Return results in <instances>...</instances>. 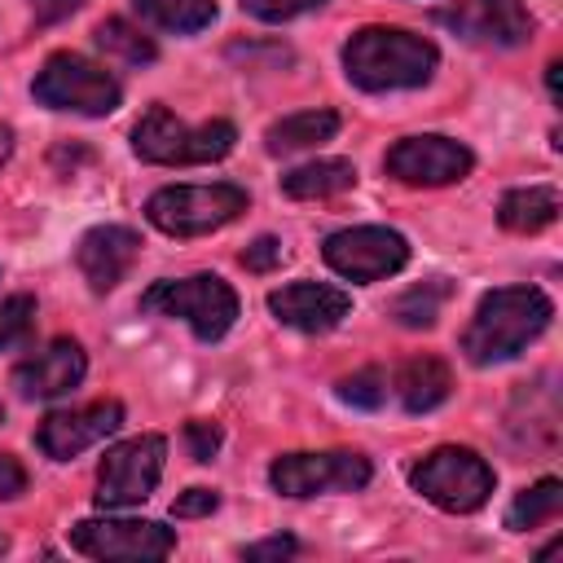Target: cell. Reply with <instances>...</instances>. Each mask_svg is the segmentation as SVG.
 Segmentation results:
<instances>
[{
	"label": "cell",
	"instance_id": "obj_1",
	"mask_svg": "<svg viewBox=\"0 0 563 563\" xmlns=\"http://www.w3.org/2000/svg\"><path fill=\"white\" fill-rule=\"evenodd\" d=\"M440 66L431 40L405 26H361L343 44V75L365 92L422 88Z\"/></svg>",
	"mask_w": 563,
	"mask_h": 563
},
{
	"label": "cell",
	"instance_id": "obj_2",
	"mask_svg": "<svg viewBox=\"0 0 563 563\" xmlns=\"http://www.w3.org/2000/svg\"><path fill=\"white\" fill-rule=\"evenodd\" d=\"M554 317V303L537 286H501L488 290L462 330V352L471 365H501L519 356Z\"/></svg>",
	"mask_w": 563,
	"mask_h": 563
},
{
	"label": "cell",
	"instance_id": "obj_3",
	"mask_svg": "<svg viewBox=\"0 0 563 563\" xmlns=\"http://www.w3.org/2000/svg\"><path fill=\"white\" fill-rule=\"evenodd\" d=\"M238 128L229 119H207V123H185L167 106H150L136 128H132V150L145 163L158 167H194V163H216L233 150Z\"/></svg>",
	"mask_w": 563,
	"mask_h": 563
},
{
	"label": "cell",
	"instance_id": "obj_4",
	"mask_svg": "<svg viewBox=\"0 0 563 563\" xmlns=\"http://www.w3.org/2000/svg\"><path fill=\"white\" fill-rule=\"evenodd\" d=\"M141 308L145 312H158V317H176L185 321L202 343H216L229 334V325L238 321V295L224 277L216 273H194V277H167V282H154L145 295H141Z\"/></svg>",
	"mask_w": 563,
	"mask_h": 563
},
{
	"label": "cell",
	"instance_id": "obj_5",
	"mask_svg": "<svg viewBox=\"0 0 563 563\" xmlns=\"http://www.w3.org/2000/svg\"><path fill=\"white\" fill-rule=\"evenodd\" d=\"M409 484L440 510L449 515H471L479 510L488 497H493V466L475 453V449H462V444H440L431 449L413 471H409Z\"/></svg>",
	"mask_w": 563,
	"mask_h": 563
},
{
	"label": "cell",
	"instance_id": "obj_6",
	"mask_svg": "<svg viewBox=\"0 0 563 563\" xmlns=\"http://www.w3.org/2000/svg\"><path fill=\"white\" fill-rule=\"evenodd\" d=\"M246 211V189L216 180V185H167L145 202V216L167 238H202L224 229Z\"/></svg>",
	"mask_w": 563,
	"mask_h": 563
},
{
	"label": "cell",
	"instance_id": "obj_7",
	"mask_svg": "<svg viewBox=\"0 0 563 563\" xmlns=\"http://www.w3.org/2000/svg\"><path fill=\"white\" fill-rule=\"evenodd\" d=\"M31 92L48 110H70V114H88V119H101V114L119 110V101H123L119 79L106 66L88 62L84 53H53L40 66Z\"/></svg>",
	"mask_w": 563,
	"mask_h": 563
},
{
	"label": "cell",
	"instance_id": "obj_8",
	"mask_svg": "<svg viewBox=\"0 0 563 563\" xmlns=\"http://www.w3.org/2000/svg\"><path fill=\"white\" fill-rule=\"evenodd\" d=\"M163 457H167V440L163 435H132L106 449L101 471H97V506L101 510H123V506H141L158 479H163Z\"/></svg>",
	"mask_w": 563,
	"mask_h": 563
},
{
	"label": "cell",
	"instance_id": "obj_9",
	"mask_svg": "<svg viewBox=\"0 0 563 563\" xmlns=\"http://www.w3.org/2000/svg\"><path fill=\"white\" fill-rule=\"evenodd\" d=\"M374 475L369 457L334 449V453H282L268 466V484L282 497H321V493H352L365 488Z\"/></svg>",
	"mask_w": 563,
	"mask_h": 563
},
{
	"label": "cell",
	"instance_id": "obj_10",
	"mask_svg": "<svg viewBox=\"0 0 563 563\" xmlns=\"http://www.w3.org/2000/svg\"><path fill=\"white\" fill-rule=\"evenodd\" d=\"M321 255L347 282H383V277H391V273H400L409 264V242L396 229L356 224V229L330 233L325 246H321Z\"/></svg>",
	"mask_w": 563,
	"mask_h": 563
},
{
	"label": "cell",
	"instance_id": "obj_11",
	"mask_svg": "<svg viewBox=\"0 0 563 563\" xmlns=\"http://www.w3.org/2000/svg\"><path fill=\"white\" fill-rule=\"evenodd\" d=\"M70 545L88 559H119V563H145L167 559L176 550V532L154 519H84L70 528Z\"/></svg>",
	"mask_w": 563,
	"mask_h": 563
},
{
	"label": "cell",
	"instance_id": "obj_12",
	"mask_svg": "<svg viewBox=\"0 0 563 563\" xmlns=\"http://www.w3.org/2000/svg\"><path fill=\"white\" fill-rule=\"evenodd\" d=\"M387 176H396L400 185H422V189H435V185H453L462 180L471 167H475V154L453 141V136H405L387 150L383 158Z\"/></svg>",
	"mask_w": 563,
	"mask_h": 563
},
{
	"label": "cell",
	"instance_id": "obj_13",
	"mask_svg": "<svg viewBox=\"0 0 563 563\" xmlns=\"http://www.w3.org/2000/svg\"><path fill=\"white\" fill-rule=\"evenodd\" d=\"M431 18L471 44L519 48L532 40V13L523 0H457L453 9H435Z\"/></svg>",
	"mask_w": 563,
	"mask_h": 563
},
{
	"label": "cell",
	"instance_id": "obj_14",
	"mask_svg": "<svg viewBox=\"0 0 563 563\" xmlns=\"http://www.w3.org/2000/svg\"><path fill=\"white\" fill-rule=\"evenodd\" d=\"M119 427H123V405L119 400H92V405H79V409H53L40 422L35 440L53 462H70L84 449H92L97 440L114 435Z\"/></svg>",
	"mask_w": 563,
	"mask_h": 563
},
{
	"label": "cell",
	"instance_id": "obj_15",
	"mask_svg": "<svg viewBox=\"0 0 563 563\" xmlns=\"http://www.w3.org/2000/svg\"><path fill=\"white\" fill-rule=\"evenodd\" d=\"M268 312L290 330L325 334L352 312V295L339 286H325V282H290L268 295Z\"/></svg>",
	"mask_w": 563,
	"mask_h": 563
},
{
	"label": "cell",
	"instance_id": "obj_16",
	"mask_svg": "<svg viewBox=\"0 0 563 563\" xmlns=\"http://www.w3.org/2000/svg\"><path fill=\"white\" fill-rule=\"evenodd\" d=\"M136 255H141V233L128 229V224H97V229H88V233L79 238V246H75V264H79L84 282H88L97 295L114 290V286L132 273Z\"/></svg>",
	"mask_w": 563,
	"mask_h": 563
},
{
	"label": "cell",
	"instance_id": "obj_17",
	"mask_svg": "<svg viewBox=\"0 0 563 563\" xmlns=\"http://www.w3.org/2000/svg\"><path fill=\"white\" fill-rule=\"evenodd\" d=\"M88 361H84V347L75 339H53L44 352L26 356L18 369H13V387L26 396V400H53V396H66L70 387H79Z\"/></svg>",
	"mask_w": 563,
	"mask_h": 563
},
{
	"label": "cell",
	"instance_id": "obj_18",
	"mask_svg": "<svg viewBox=\"0 0 563 563\" xmlns=\"http://www.w3.org/2000/svg\"><path fill=\"white\" fill-rule=\"evenodd\" d=\"M387 383H391L387 391H396L405 413H427V409L444 405L453 391V374L440 356H409Z\"/></svg>",
	"mask_w": 563,
	"mask_h": 563
},
{
	"label": "cell",
	"instance_id": "obj_19",
	"mask_svg": "<svg viewBox=\"0 0 563 563\" xmlns=\"http://www.w3.org/2000/svg\"><path fill=\"white\" fill-rule=\"evenodd\" d=\"M497 220L510 233H541L559 220V189L554 185H528V189H510L497 202Z\"/></svg>",
	"mask_w": 563,
	"mask_h": 563
},
{
	"label": "cell",
	"instance_id": "obj_20",
	"mask_svg": "<svg viewBox=\"0 0 563 563\" xmlns=\"http://www.w3.org/2000/svg\"><path fill=\"white\" fill-rule=\"evenodd\" d=\"M334 132H339L334 110H299V114L277 119L264 132V145H268V154H295V150H312V145L330 141Z\"/></svg>",
	"mask_w": 563,
	"mask_h": 563
},
{
	"label": "cell",
	"instance_id": "obj_21",
	"mask_svg": "<svg viewBox=\"0 0 563 563\" xmlns=\"http://www.w3.org/2000/svg\"><path fill=\"white\" fill-rule=\"evenodd\" d=\"M352 185H356V167L347 158H312L282 176V189L290 198H334Z\"/></svg>",
	"mask_w": 563,
	"mask_h": 563
},
{
	"label": "cell",
	"instance_id": "obj_22",
	"mask_svg": "<svg viewBox=\"0 0 563 563\" xmlns=\"http://www.w3.org/2000/svg\"><path fill=\"white\" fill-rule=\"evenodd\" d=\"M563 515V484L559 479H537L532 488H523L510 510H506V528L510 532H528V528H541L550 519Z\"/></svg>",
	"mask_w": 563,
	"mask_h": 563
},
{
	"label": "cell",
	"instance_id": "obj_23",
	"mask_svg": "<svg viewBox=\"0 0 563 563\" xmlns=\"http://www.w3.org/2000/svg\"><path fill=\"white\" fill-rule=\"evenodd\" d=\"M154 26L176 35H198L216 22V0H132Z\"/></svg>",
	"mask_w": 563,
	"mask_h": 563
},
{
	"label": "cell",
	"instance_id": "obj_24",
	"mask_svg": "<svg viewBox=\"0 0 563 563\" xmlns=\"http://www.w3.org/2000/svg\"><path fill=\"white\" fill-rule=\"evenodd\" d=\"M449 295H453V286H449L444 277H431V282H422V286H409V290L391 303V317H396V325H405V330H431V325L440 321V308L449 303Z\"/></svg>",
	"mask_w": 563,
	"mask_h": 563
},
{
	"label": "cell",
	"instance_id": "obj_25",
	"mask_svg": "<svg viewBox=\"0 0 563 563\" xmlns=\"http://www.w3.org/2000/svg\"><path fill=\"white\" fill-rule=\"evenodd\" d=\"M97 44H101L106 53L123 57V62H136V66L158 57L154 40H150L141 26H132L128 18H106V22H97Z\"/></svg>",
	"mask_w": 563,
	"mask_h": 563
},
{
	"label": "cell",
	"instance_id": "obj_26",
	"mask_svg": "<svg viewBox=\"0 0 563 563\" xmlns=\"http://www.w3.org/2000/svg\"><path fill=\"white\" fill-rule=\"evenodd\" d=\"M339 400L356 405V409H378L387 400V374L378 365L356 369L352 378H339Z\"/></svg>",
	"mask_w": 563,
	"mask_h": 563
},
{
	"label": "cell",
	"instance_id": "obj_27",
	"mask_svg": "<svg viewBox=\"0 0 563 563\" xmlns=\"http://www.w3.org/2000/svg\"><path fill=\"white\" fill-rule=\"evenodd\" d=\"M35 325V299L31 295H9L0 299V352L18 347Z\"/></svg>",
	"mask_w": 563,
	"mask_h": 563
},
{
	"label": "cell",
	"instance_id": "obj_28",
	"mask_svg": "<svg viewBox=\"0 0 563 563\" xmlns=\"http://www.w3.org/2000/svg\"><path fill=\"white\" fill-rule=\"evenodd\" d=\"M321 4L325 0H242V9L260 22H290V18H299L308 9H321Z\"/></svg>",
	"mask_w": 563,
	"mask_h": 563
},
{
	"label": "cell",
	"instance_id": "obj_29",
	"mask_svg": "<svg viewBox=\"0 0 563 563\" xmlns=\"http://www.w3.org/2000/svg\"><path fill=\"white\" fill-rule=\"evenodd\" d=\"M220 427L216 422H202V418H194V422H185V444H189V457L194 462H211L216 457V449H220Z\"/></svg>",
	"mask_w": 563,
	"mask_h": 563
},
{
	"label": "cell",
	"instance_id": "obj_30",
	"mask_svg": "<svg viewBox=\"0 0 563 563\" xmlns=\"http://www.w3.org/2000/svg\"><path fill=\"white\" fill-rule=\"evenodd\" d=\"M242 264H246L251 273H268L273 264H282V242H277V238H268V233H264V238H255V242L242 251Z\"/></svg>",
	"mask_w": 563,
	"mask_h": 563
},
{
	"label": "cell",
	"instance_id": "obj_31",
	"mask_svg": "<svg viewBox=\"0 0 563 563\" xmlns=\"http://www.w3.org/2000/svg\"><path fill=\"white\" fill-rule=\"evenodd\" d=\"M216 506H220V497H216L211 488H189V493L176 497L172 515H176V519H198V515H211Z\"/></svg>",
	"mask_w": 563,
	"mask_h": 563
},
{
	"label": "cell",
	"instance_id": "obj_32",
	"mask_svg": "<svg viewBox=\"0 0 563 563\" xmlns=\"http://www.w3.org/2000/svg\"><path fill=\"white\" fill-rule=\"evenodd\" d=\"M26 493V471L13 453H0V501H13Z\"/></svg>",
	"mask_w": 563,
	"mask_h": 563
},
{
	"label": "cell",
	"instance_id": "obj_33",
	"mask_svg": "<svg viewBox=\"0 0 563 563\" xmlns=\"http://www.w3.org/2000/svg\"><path fill=\"white\" fill-rule=\"evenodd\" d=\"M295 550H299L295 537H268V541L246 545V559H286V554H295Z\"/></svg>",
	"mask_w": 563,
	"mask_h": 563
},
{
	"label": "cell",
	"instance_id": "obj_34",
	"mask_svg": "<svg viewBox=\"0 0 563 563\" xmlns=\"http://www.w3.org/2000/svg\"><path fill=\"white\" fill-rule=\"evenodd\" d=\"M84 0H31V13H35V22H62V18H70L75 9H79Z\"/></svg>",
	"mask_w": 563,
	"mask_h": 563
},
{
	"label": "cell",
	"instance_id": "obj_35",
	"mask_svg": "<svg viewBox=\"0 0 563 563\" xmlns=\"http://www.w3.org/2000/svg\"><path fill=\"white\" fill-rule=\"evenodd\" d=\"M9 154H13V128H4V123H0V167L9 163Z\"/></svg>",
	"mask_w": 563,
	"mask_h": 563
},
{
	"label": "cell",
	"instance_id": "obj_36",
	"mask_svg": "<svg viewBox=\"0 0 563 563\" xmlns=\"http://www.w3.org/2000/svg\"><path fill=\"white\" fill-rule=\"evenodd\" d=\"M559 70H563L559 62H550V70H545V84H550V92H554V97H559Z\"/></svg>",
	"mask_w": 563,
	"mask_h": 563
},
{
	"label": "cell",
	"instance_id": "obj_37",
	"mask_svg": "<svg viewBox=\"0 0 563 563\" xmlns=\"http://www.w3.org/2000/svg\"><path fill=\"white\" fill-rule=\"evenodd\" d=\"M4 550H9V537H4V532H0V554H4Z\"/></svg>",
	"mask_w": 563,
	"mask_h": 563
},
{
	"label": "cell",
	"instance_id": "obj_38",
	"mask_svg": "<svg viewBox=\"0 0 563 563\" xmlns=\"http://www.w3.org/2000/svg\"><path fill=\"white\" fill-rule=\"evenodd\" d=\"M0 418H4V409H0Z\"/></svg>",
	"mask_w": 563,
	"mask_h": 563
}]
</instances>
